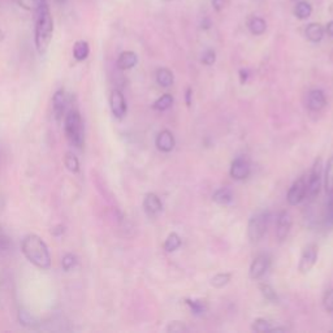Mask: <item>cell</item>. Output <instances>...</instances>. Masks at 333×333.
<instances>
[{
	"label": "cell",
	"instance_id": "obj_26",
	"mask_svg": "<svg viewBox=\"0 0 333 333\" xmlns=\"http://www.w3.org/2000/svg\"><path fill=\"white\" fill-rule=\"evenodd\" d=\"M231 280H232L231 273L221 272L218 273V275H215L211 279V281H210V284H211V286H214V288L216 289H223L224 286H227L228 284L231 282Z\"/></svg>",
	"mask_w": 333,
	"mask_h": 333
},
{
	"label": "cell",
	"instance_id": "obj_6",
	"mask_svg": "<svg viewBox=\"0 0 333 333\" xmlns=\"http://www.w3.org/2000/svg\"><path fill=\"white\" fill-rule=\"evenodd\" d=\"M306 196H307V180L302 176L291 184L286 194V201L290 206H297L306 198Z\"/></svg>",
	"mask_w": 333,
	"mask_h": 333
},
{
	"label": "cell",
	"instance_id": "obj_28",
	"mask_svg": "<svg viewBox=\"0 0 333 333\" xmlns=\"http://www.w3.org/2000/svg\"><path fill=\"white\" fill-rule=\"evenodd\" d=\"M185 303L189 306L194 315H202L207 311V303L202 299H185Z\"/></svg>",
	"mask_w": 333,
	"mask_h": 333
},
{
	"label": "cell",
	"instance_id": "obj_7",
	"mask_svg": "<svg viewBox=\"0 0 333 333\" xmlns=\"http://www.w3.org/2000/svg\"><path fill=\"white\" fill-rule=\"evenodd\" d=\"M317 260V246L315 244H308L302 250L299 263H298V271L301 273H308L314 268Z\"/></svg>",
	"mask_w": 333,
	"mask_h": 333
},
{
	"label": "cell",
	"instance_id": "obj_15",
	"mask_svg": "<svg viewBox=\"0 0 333 333\" xmlns=\"http://www.w3.org/2000/svg\"><path fill=\"white\" fill-rule=\"evenodd\" d=\"M327 106V98L324 93L319 89L311 90L307 95V107L312 112H319Z\"/></svg>",
	"mask_w": 333,
	"mask_h": 333
},
{
	"label": "cell",
	"instance_id": "obj_17",
	"mask_svg": "<svg viewBox=\"0 0 333 333\" xmlns=\"http://www.w3.org/2000/svg\"><path fill=\"white\" fill-rule=\"evenodd\" d=\"M324 33H325V30L320 24L312 23L306 28V37L312 43H319L324 38Z\"/></svg>",
	"mask_w": 333,
	"mask_h": 333
},
{
	"label": "cell",
	"instance_id": "obj_12",
	"mask_svg": "<svg viewBox=\"0 0 333 333\" xmlns=\"http://www.w3.org/2000/svg\"><path fill=\"white\" fill-rule=\"evenodd\" d=\"M143 210L148 218H156L163 211V203L155 193H147L143 198Z\"/></svg>",
	"mask_w": 333,
	"mask_h": 333
},
{
	"label": "cell",
	"instance_id": "obj_20",
	"mask_svg": "<svg viewBox=\"0 0 333 333\" xmlns=\"http://www.w3.org/2000/svg\"><path fill=\"white\" fill-rule=\"evenodd\" d=\"M247 26H249L250 33H251L253 36H262L267 30V23L262 17H251V19L249 20Z\"/></svg>",
	"mask_w": 333,
	"mask_h": 333
},
{
	"label": "cell",
	"instance_id": "obj_36",
	"mask_svg": "<svg viewBox=\"0 0 333 333\" xmlns=\"http://www.w3.org/2000/svg\"><path fill=\"white\" fill-rule=\"evenodd\" d=\"M201 61H202L205 65L215 64V61H216V52H215L212 48H207V50L202 54Z\"/></svg>",
	"mask_w": 333,
	"mask_h": 333
},
{
	"label": "cell",
	"instance_id": "obj_1",
	"mask_svg": "<svg viewBox=\"0 0 333 333\" xmlns=\"http://www.w3.org/2000/svg\"><path fill=\"white\" fill-rule=\"evenodd\" d=\"M21 251L32 264L41 269L51 268V255L46 242L37 234H28L21 242Z\"/></svg>",
	"mask_w": 333,
	"mask_h": 333
},
{
	"label": "cell",
	"instance_id": "obj_38",
	"mask_svg": "<svg viewBox=\"0 0 333 333\" xmlns=\"http://www.w3.org/2000/svg\"><path fill=\"white\" fill-rule=\"evenodd\" d=\"M211 4L212 8H214L216 12H220V11H223L225 7H227L228 0H211Z\"/></svg>",
	"mask_w": 333,
	"mask_h": 333
},
{
	"label": "cell",
	"instance_id": "obj_30",
	"mask_svg": "<svg viewBox=\"0 0 333 333\" xmlns=\"http://www.w3.org/2000/svg\"><path fill=\"white\" fill-rule=\"evenodd\" d=\"M271 328L272 327H271V323H269V320H267V319H263V317H258V319H255V320L253 321V324H251V329L256 333L269 332Z\"/></svg>",
	"mask_w": 333,
	"mask_h": 333
},
{
	"label": "cell",
	"instance_id": "obj_33",
	"mask_svg": "<svg viewBox=\"0 0 333 333\" xmlns=\"http://www.w3.org/2000/svg\"><path fill=\"white\" fill-rule=\"evenodd\" d=\"M76 263H77V258L73 254H65L63 256V260H61V266H63L64 271H71L76 266Z\"/></svg>",
	"mask_w": 333,
	"mask_h": 333
},
{
	"label": "cell",
	"instance_id": "obj_41",
	"mask_svg": "<svg viewBox=\"0 0 333 333\" xmlns=\"http://www.w3.org/2000/svg\"><path fill=\"white\" fill-rule=\"evenodd\" d=\"M325 32H327L328 36L333 37V20L327 24V28H325Z\"/></svg>",
	"mask_w": 333,
	"mask_h": 333
},
{
	"label": "cell",
	"instance_id": "obj_10",
	"mask_svg": "<svg viewBox=\"0 0 333 333\" xmlns=\"http://www.w3.org/2000/svg\"><path fill=\"white\" fill-rule=\"evenodd\" d=\"M251 173V166H250L249 161L245 157H236L231 164V170H229V175L233 180L237 181H244Z\"/></svg>",
	"mask_w": 333,
	"mask_h": 333
},
{
	"label": "cell",
	"instance_id": "obj_24",
	"mask_svg": "<svg viewBox=\"0 0 333 333\" xmlns=\"http://www.w3.org/2000/svg\"><path fill=\"white\" fill-rule=\"evenodd\" d=\"M181 245H183V240H181V237H180L176 232H172V233L168 234V237H166L163 247L166 253H173V251H176Z\"/></svg>",
	"mask_w": 333,
	"mask_h": 333
},
{
	"label": "cell",
	"instance_id": "obj_14",
	"mask_svg": "<svg viewBox=\"0 0 333 333\" xmlns=\"http://www.w3.org/2000/svg\"><path fill=\"white\" fill-rule=\"evenodd\" d=\"M155 144H156L157 150L161 152H171L176 146V139H175L172 131L164 129V130L159 131V134L156 135Z\"/></svg>",
	"mask_w": 333,
	"mask_h": 333
},
{
	"label": "cell",
	"instance_id": "obj_19",
	"mask_svg": "<svg viewBox=\"0 0 333 333\" xmlns=\"http://www.w3.org/2000/svg\"><path fill=\"white\" fill-rule=\"evenodd\" d=\"M156 82L161 87H171L175 82V76L168 68H160L156 71Z\"/></svg>",
	"mask_w": 333,
	"mask_h": 333
},
{
	"label": "cell",
	"instance_id": "obj_29",
	"mask_svg": "<svg viewBox=\"0 0 333 333\" xmlns=\"http://www.w3.org/2000/svg\"><path fill=\"white\" fill-rule=\"evenodd\" d=\"M259 290L263 297H264V299H267L268 302H272V303H279V295H277L275 289L269 284H260Z\"/></svg>",
	"mask_w": 333,
	"mask_h": 333
},
{
	"label": "cell",
	"instance_id": "obj_21",
	"mask_svg": "<svg viewBox=\"0 0 333 333\" xmlns=\"http://www.w3.org/2000/svg\"><path fill=\"white\" fill-rule=\"evenodd\" d=\"M90 54V46L86 41H77L73 46V58L77 61L86 60Z\"/></svg>",
	"mask_w": 333,
	"mask_h": 333
},
{
	"label": "cell",
	"instance_id": "obj_35",
	"mask_svg": "<svg viewBox=\"0 0 333 333\" xmlns=\"http://www.w3.org/2000/svg\"><path fill=\"white\" fill-rule=\"evenodd\" d=\"M323 307L327 312H333V289H329L324 293L323 297Z\"/></svg>",
	"mask_w": 333,
	"mask_h": 333
},
{
	"label": "cell",
	"instance_id": "obj_5",
	"mask_svg": "<svg viewBox=\"0 0 333 333\" xmlns=\"http://www.w3.org/2000/svg\"><path fill=\"white\" fill-rule=\"evenodd\" d=\"M321 175H323V164H321V159H316L311 168V172L308 175L307 179V196L306 198L314 199L315 197L320 193L321 188Z\"/></svg>",
	"mask_w": 333,
	"mask_h": 333
},
{
	"label": "cell",
	"instance_id": "obj_27",
	"mask_svg": "<svg viewBox=\"0 0 333 333\" xmlns=\"http://www.w3.org/2000/svg\"><path fill=\"white\" fill-rule=\"evenodd\" d=\"M312 13V7L307 2H299L294 8V15L297 19L306 20L311 16Z\"/></svg>",
	"mask_w": 333,
	"mask_h": 333
},
{
	"label": "cell",
	"instance_id": "obj_13",
	"mask_svg": "<svg viewBox=\"0 0 333 333\" xmlns=\"http://www.w3.org/2000/svg\"><path fill=\"white\" fill-rule=\"evenodd\" d=\"M67 106H68V98L67 94L63 89L58 90L55 93L54 98H52V111H54L55 119L60 121L63 119V116H65L67 112Z\"/></svg>",
	"mask_w": 333,
	"mask_h": 333
},
{
	"label": "cell",
	"instance_id": "obj_45",
	"mask_svg": "<svg viewBox=\"0 0 333 333\" xmlns=\"http://www.w3.org/2000/svg\"><path fill=\"white\" fill-rule=\"evenodd\" d=\"M165 2H172V0H165Z\"/></svg>",
	"mask_w": 333,
	"mask_h": 333
},
{
	"label": "cell",
	"instance_id": "obj_39",
	"mask_svg": "<svg viewBox=\"0 0 333 333\" xmlns=\"http://www.w3.org/2000/svg\"><path fill=\"white\" fill-rule=\"evenodd\" d=\"M329 203H328V215H329L330 220L333 221V194H329Z\"/></svg>",
	"mask_w": 333,
	"mask_h": 333
},
{
	"label": "cell",
	"instance_id": "obj_11",
	"mask_svg": "<svg viewBox=\"0 0 333 333\" xmlns=\"http://www.w3.org/2000/svg\"><path fill=\"white\" fill-rule=\"evenodd\" d=\"M109 106H111V111H112L116 119H122L126 115L128 106H126L124 94L120 90H113L112 91L111 98H109Z\"/></svg>",
	"mask_w": 333,
	"mask_h": 333
},
{
	"label": "cell",
	"instance_id": "obj_4",
	"mask_svg": "<svg viewBox=\"0 0 333 333\" xmlns=\"http://www.w3.org/2000/svg\"><path fill=\"white\" fill-rule=\"evenodd\" d=\"M269 215L267 212H258L253 215L247 224V236L251 242H258L264 237L268 228Z\"/></svg>",
	"mask_w": 333,
	"mask_h": 333
},
{
	"label": "cell",
	"instance_id": "obj_3",
	"mask_svg": "<svg viewBox=\"0 0 333 333\" xmlns=\"http://www.w3.org/2000/svg\"><path fill=\"white\" fill-rule=\"evenodd\" d=\"M65 137L74 147L81 148L83 146V126L82 119L78 111L71 109L64 119Z\"/></svg>",
	"mask_w": 333,
	"mask_h": 333
},
{
	"label": "cell",
	"instance_id": "obj_32",
	"mask_svg": "<svg viewBox=\"0 0 333 333\" xmlns=\"http://www.w3.org/2000/svg\"><path fill=\"white\" fill-rule=\"evenodd\" d=\"M64 163L65 166L68 168V171H71L72 173H77L78 171H80V161H78L77 156H74L71 152H68V154L65 155Z\"/></svg>",
	"mask_w": 333,
	"mask_h": 333
},
{
	"label": "cell",
	"instance_id": "obj_31",
	"mask_svg": "<svg viewBox=\"0 0 333 333\" xmlns=\"http://www.w3.org/2000/svg\"><path fill=\"white\" fill-rule=\"evenodd\" d=\"M19 320H20V323L23 324V325H25V327H29V328L36 327L37 324H38L37 323L36 317L33 316L30 312H28V311H25V310H20Z\"/></svg>",
	"mask_w": 333,
	"mask_h": 333
},
{
	"label": "cell",
	"instance_id": "obj_22",
	"mask_svg": "<svg viewBox=\"0 0 333 333\" xmlns=\"http://www.w3.org/2000/svg\"><path fill=\"white\" fill-rule=\"evenodd\" d=\"M173 102H175V99H173L172 94H163V95L159 96V98L155 100L154 104H152V108H154L155 111H159V112H164V111H166V109H170L171 107H172Z\"/></svg>",
	"mask_w": 333,
	"mask_h": 333
},
{
	"label": "cell",
	"instance_id": "obj_43",
	"mask_svg": "<svg viewBox=\"0 0 333 333\" xmlns=\"http://www.w3.org/2000/svg\"><path fill=\"white\" fill-rule=\"evenodd\" d=\"M190 96H192V89L189 87V89L186 90V103H188V106H190V103H192Z\"/></svg>",
	"mask_w": 333,
	"mask_h": 333
},
{
	"label": "cell",
	"instance_id": "obj_16",
	"mask_svg": "<svg viewBox=\"0 0 333 333\" xmlns=\"http://www.w3.org/2000/svg\"><path fill=\"white\" fill-rule=\"evenodd\" d=\"M138 63V56L135 52L133 51H124L120 54L119 59H117V67L121 71H128L134 68Z\"/></svg>",
	"mask_w": 333,
	"mask_h": 333
},
{
	"label": "cell",
	"instance_id": "obj_34",
	"mask_svg": "<svg viewBox=\"0 0 333 333\" xmlns=\"http://www.w3.org/2000/svg\"><path fill=\"white\" fill-rule=\"evenodd\" d=\"M186 330H188V328H186L185 323L180 320L171 321V323L168 324V327H166V332L171 333H183L186 332Z\"/></svg>",
	"mask_w": 333,
	"mask_h": 333
},
{
	"label": "cell",
	"instance_id": "obj_18",
	"mask_svg": "<svg viewBox=\"0 0 333 333\" xmlns=\"http://www.w3.org/2000/svg\"><path fill=\"white\" fill-rule=\"evenodd\" d=\"M212 201L220 206H227L233 201V193L229 188H220L214 193Z\"/></svg>",
	"mask_w": 333,
	"mask_h": 333
},
{
	"label": "cell",
	"instance_id": "obj_44",
	"mask_svg": "<svg viewBox=\"0 0 333 333\" xmlns=\"http://www.w3.org/2000/svg\"><path fill=\"white\" fill-rule=\"evenodd\" d=\"M55 3H58V4H63V3H65V0H55Z\"/></svg>",
	"mask_w": 333,
	"mask_h": 333
},
{
	"label": "cell",
	"instance_id": "obj_23",
	"mask_svg": "<svg viewBox=\"0 0 333 333\" xmlns=\"http://www.w3.org/2000/svg\"><path fill=\"white\" fill-rule=\"evenodd\" d=\"M13 2H15L20 8L34 13L41 10L42 7L47 3L46 0H13Z\"/></svg>",
	"mask_w": 333,
	"mask_h": 333
},
{
	"label": "cell",
	"instance_id": "obj_9",
	"mask_svg": "<svg viewBox=\"0 0 333 333\" xmlns=\"http://www.w3.org/2000/svg\"><path fill=\"white\" fill-rule=\"evenodd\" d=\"M291 225H293V219L291 215L288 211H281L277 216V221H276V238L282 242L288 238L289 233H290Z\"/></svg>",
	"mask_w": 333,
	"mask_h": 333
},
{
	"label": "cell",
	"instance_id": "obj_25",
	"mask_svg": "<svg viewBox=\"0 0 333 333\" xmlns=\"http://www.w3.org/2000/svg\"><path fill=\"white\" fill-rule=\"evenodd\" d=\"M324 186L327 194H333V155L328 159L324 173Z\"/></svg>",
	"mask_w": 333,
	"mask_h": 333
},
{
	"label": "cell",
	"instance_id": "obj_40",
	"mask_svg": "<svg viewBox=\"0 0 333 333\" xmlns=\"http://www.w3.org/2000/svg\"><path fill=\"white\" fill-rule=\"evenodd\" d=\"M240 77H241V83H245L247 81V77H249V72L245 71V69H241Z\"/></svg>",
	"mask_w": 333,
	"mask_h": 333
},
{
	"label": "cell",
	"instance_id": "obj_2",
	"mask_svg": "<svg viewBox=\"0 0 333 333\" xmlns=\"http://www.w3.org/2000/svg\"><path fill=\"white\" fill-rule=\"evenodd\" d=\"M54 36V19H52L50 6L46 3L41 10L36 12V29H34V42L39 54H45L51 45Z\"/></svg>",
	"mask_w": 333,
	"mask_h": 333
},
{
	"label": "cell",
	"instance_id": "obj_42",
	"mask_svg": "<svg viewBox=\"0 0 333 333\" xmlns=\"http://www.w3.org/2000/svg\"><path fill=\"white\" fill-rule=\"evenodd\" d=\"M288 328L286 327H272L271 329H269V332L271 333H275V332H288Z\"/></svg>",
	"mask_w": 333,
	"mask_h": 333
},
{
	"label": "cell",
	"instance_id": "obj_37",
	"mask_svg": "<svg viewBox=\"0 0 333 333\" xmlns=\"http://www.w3.org/2000/svg\"><path fill=\"white\" fill-rule=\"evenodd\" d=\"M11 247V238L7 236L4 229L0 227V250H8Z\"/></svg>",
	"mask_w": 333,
	"mask_h": 333
},
{
	"label": "cell",
	"instance_id": "obj_8",
	"mask_svg": "<svg viewBox=\"0 0 333 333\" xmlns=\"http://www.w3.org/2000/svg\"><path fill=\"white\" fill-rule=\"evenodd\" d=\"M271 266V258L267 254H259L254 258V260L250 264L249 275L253 280H259L262 279L263 276L266 275V272L269 269Z\"/></svg>",
	"mask_w": 333,
	"mask_h": 333
}]
</instances>
